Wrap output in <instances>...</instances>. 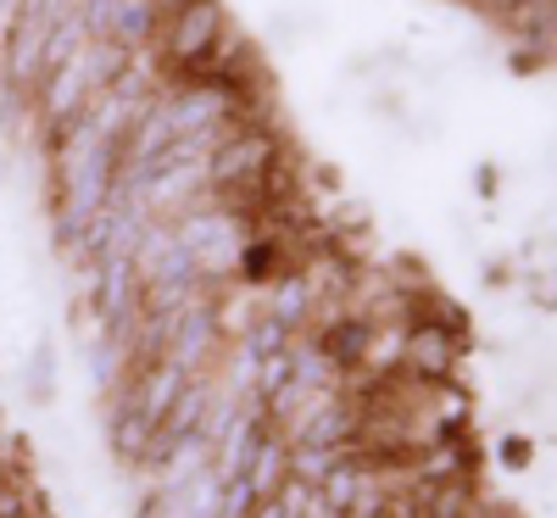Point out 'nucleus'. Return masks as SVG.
Listing matches in <instances>:
<instances>
[{
  "mask_svg": "<svg viewBox=\"0 0 557 518\" xmlns=\"http://www.w3.org/2000/svg\"><path fill=\"white\" fill-rule=\"evenodd\" d=\"M228 34V12L218 0H184L178 12H168V28H162V45L157 57L178 73V78H201V67L212 62V51Z\"/></svg>",
  "mask_w": 557,
  "mask_h": 518,
  "instance_id": "1",
  "label": "nucleus"
},
{
  "mask_svg": "<svg viewBox=\"0 0 557 518\" xmlns=\"http://www.w3.org/2000/svg\"><path fill=\"white\" fill-rule=\"evenodd\" d=\"M285 162V146L268 123H246L207 157V190H257V178Z\"/></svg>",
  "mask_w": 557,
  "mask_h": 518,
  "instance_id": "2",
  "label": "nucleus"
},
{
  "mask_svg": "<svg viewBox=\"0 0 557 518\" xmlns=\"http://www.w3.org/2000/svg\"><path fill=\"white\" fill-rule=\"evenodd\" d=\"M401 362L418 373V380H446L451 373V335L441 323H424V329H407V346H401Z\"/></svg>",
  "mask_w": 557,
  "mask_h": 518,
  "instance_id": "3",
  "label": "nucleus"
},
{
  "mask_svg": "<svg viewBox=\"0 0 557 518\" xmlns=\"http://www.w3.org/2000/svg\"><path fill=\"white\" fill-rule=\"evenodd\" d=\"M368 335H374V329L362 323V312H335V323H323V335H318V351L335 368H351V362H362Z\"/></svg>",
  "mask_w": 557,
  "mask_h": 518,
  "instance_id": "4",
  "label": "nucleus"
},
{
  "mask_svg": "<svg viewBox=\"0 0 557 518\" xmlns=\"http://www.w3.org/2000/svg\"><path fill=\"white\" fill-rule=\"evenodd\" d=\"M157 28H162V7H157V0H117L112 45H123V51H151Z\"/></svg>",
  "mask_w": 557,
  "mask_h": 518,
  "instance_id": "5",
  "label": "nucleus"
},
{
  "mask_svg": "<svg viewBox=\"0 0 557 518\" xmlns=\"http://www.w3.org/2000/svg\"><path fill=\"white\" fill-rule=\"evenodd\" d=\"M285 474H290V446H285V435H262V446L251 452V462H246V480H251V491L257 496H273L278 485H285Z\"/></svg>",
  "mask_w": 557,
  "mask_h": 518,
  "instance_id": "6",
  "label": "nucleus"
},
{
  "mask_svg": "<svg viewBox=\"0 0 557 518\" xmlns=\"http://www.w3.org/2000/svg\"><path fill=\"white\" fill-rule=\"evenodd\" d=\"M151 418L139 412V407H117V418H112V452L123 457V462H146V452H151Z\"/></svg>",
  "mask_w": 557,
  "mask_h": 518,
  "instance_id": "7",
  "label": "nucleus"
},
{
  "mask_svg": "<svg viewBox=\"0 0 557 518\" xmlns=\"http://www.w3.org/2000/svg\"><path fill=\"white\" fill-rule=\"evenodd\" d=\"M312 307H318V296H312V285H307V273H278V285H273V307H268V312H273L278 323L301 329Z\"/></svg>",
  "mask_w": 557,
  "mask_h": 518,
  "instance_id": "8",
  "label": "nucleus"
},
{
  "mask_svg": "<svg viewBox=\"0 0 557 518\" xmlns=\"http://www.w3.org/2000/svg\"><path fill=\"white\" fill-rule=\"evenodd\" d=\"M446 480H469V457H462V446H451V441L418 462V485H446Z\"/></svg>",
  "mask_w": 557,
  "mask_h": 518,
  "instance_id": "9",
  "label": "nucleus"
},
{
  "mask_svg": "<svg viewBox=\"0 0 557 518\" xmlns=\"http://www.w3.org/2000/svg\"><path fill=\"white\" fill-rule=\"evenodd\" d=\"M341 462L335 446H312V441H296L290 446V480H307V485H323V474Z\"/></svg>",
  "mask_w": 557,
  "mask_h": 518,
  "instance_id": "10",
  "label": "nucleus"
},
{
  "mask_svg": "<svg viewBox=\"0 0 557 518\" xmlns=\"http://www.w3.org/2000/svg\"><path fill=\"white\" fill-rule=\"evenodd\" d=\"M290 335H296L290 323H278L273 312H257V323L240 335V346H246L251 357H268V351H290Z\"/></svg>",
  "mask_w": 557,
  "mask_h": 518,
  "instance_id": "11",
  "label": "nucleus"
},
{
  "mask_svg": "<svg viewBox=\"0 0 557 518\" xmlns=\"http://www.w3.org/2000/svg\"><path fill=\"white\" fill-rule=\"evenodd\" d=\"M296 380L290 373V351H268V357H257V380H251V391H257V402H268V396H278Z\"/></svg>",
  "mask_w": 557,
  "mask_h": 518,
  "instance_id": "12",
  "label": "nucleus"
},
{
  "mask_svg": "<svg viewBox=\"0 0 557 518\" xmlns=\"http://www.w3.org/2000/svg\"><path fill=\"white\" fill-rule=\"evenodd\" d=\"M51 373H57V351H51V341H39L28 357V391L39 396V407H51Z\"/></svg>",
  "mask_w": 557,
  "mask_h": 518,
  "instance_id": "13",
  "label": "nucleus"
},
{
  "mask_svg": "<svg viewBox=\"0 0 557 518\" xmlns=\"http://www.w3.org/2000/svg\"><path fill=\"white\" fill-rule=\"evenodd\" d=\"M262 496L251 491V480L246 474H235V480H223V502H218V518H246L251 507H257Z\"/></svg>",
  "mask_w": 557,
  "mask_h": 518,
  "instance_id": "14",
  "label": "nucleus"
},
{
  "mask_svg": "<svg viewBox=\"0 0 557 518\" xmlns=\"http://www.w3.org/2000/svg\"><path fill=\"white\" fill-rule=\"evenodd\" d=\"M530 291H535L541 307H557V268H535L530 273Z\"/></svg>",
  "mask_w": 557,
  "mask_h": 518,
  "instance_id": "15",
  "label": "nucleus"
},
{
  "mask_svg": "<svg viewBox=\"0 0 557 518\" xmlns=\"http://www.w3.org/2000/svg\"><path fill=\"white\" fill-rule=\"evenodd\" d=\"M23 507H28V491H17L12 474H7V480H0V518H12V513H23Z\"/></svg>",
  "mask_w": 557,
  "mask_h": 518,
  "instance_id": "16",
  "label": "nucleus"
},
{
  "mask_svg": "<svg viewBox=\"0 0 557 518\" xmlns=\"http://www.w3.org/2000/svg\"><path fill=\"white\" fill-rule=\"evenodd\" d=\"M524 457H530L524 441H507V446H502V462H507V468H524Z\"/></svg>",
  "mask_w": 557,
  "mask_h": 518,
  "instance_id": "17",
  "label": "nucleus"
},
{
  "mask_svg": "<svg viewBox=\"0 0 557 518\" xmlns=\"http://www.w3.org/2000/svg\"><path fill=\"white\" fill-rule=\"evenodd\" d=\"M246 518H285V513H278V502H273V496H262V502H257Z\"/></svg>",
  "mask_w": 557,
  "mask_h": 518,
  "instance_id": "18",
  "label": "nucleus"
},
{
  "mask_svg": "<svg viewBox=\"0 0 557 518\" xmlns=\"http://www.w3.org/2000/svg\"><path fill=\"white\" fill-rule=\"evenodd\" d=\"M7 178H12V151L0 146V190H7Z\"/></svg>",
  "mask_w": 557,
  "mask_h": 518,
  "instance_id": "19",
  "label": "nucleus"
},
{
  "mask_svg": "<svg viewBox=\"0 0 557 518\" xmlns=\"http://www.w3.org/2000/svg\"><path fill=\"white\" fill-rule=\"evenodd\" d=\"M12 518H39V507H23V513H12Z\"/></svg>",
  "mask_w": 557,
  "mask_h": 518,
  "instance_id": "20",
  "label": "nucleus"
}]
</instances>
